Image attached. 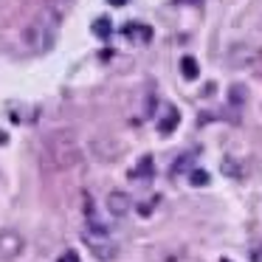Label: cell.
<instances>
[{"label": "cell", "mask_w": 262, "mask_h": 262, "mask_svg": "<svg viewBox=\"0 0 262 262\" xmlns=\"http://www.w3.org/2000/svg\"><path fill=\"white\" fill-rule=\"evenodd\" d=\"M107 3H110V6H124L127 0H107Z\"/></svg>", "instance_id": "cell-13"}, {"label": "cell", "mask_w": 262, "mask_h": 262, "mask_svg": "<svg viewBox=\"0 0 262 262\" xmlns=\"http://www.w3.org/2000/svg\"><path fill=\"white\" fill-rule=\"evenodd\" d=\"M59 262H79V259H76V254H71V251H68V254H62V259H59Z\"/></svg>", "instance_id": "cell-12"}, {"label": "cell", "mask_w": 262, "mask_h": 262, "mask_svg": "<svg viewBox=\"0 0 262 262\" xmlns=\"http://www.w3.org/2000/svg\"><path fill=\"white\" fill-rule=\"evenodd\" d=\"M110 31H113V29H110V20H107V17H99L96 23H93V34L102 37V40H107Z\"/></svg>", "instance_id": "cell-10"}, {"label": "cell", "mask_w": 262, "mask_h": 262, "mask_svg": "<svg viewBox=\"0 0 262 262\" xmlns=\"http://www.w3.org/2000/svg\"><path fill=\"white\" fill-rule=\"evenodd\" d=\"M130 209H133V198H130L127 192L113 189V192L107 194V211H110L113 217H124Z\"/></svg>", "instance_id": "cell-6"}, {"label": "cell", "mask_w": 262, "mask_h": 262, "mask_svg": "<svg viewBox=\"0 0 262 262\" xmlns=\"http://www.w3.org/2000/svg\"><path fill=\"white\" fill-rule=\"evenodd\" d=\"M189 183H192V186H206V183H209V172L194 166V169L189 172Z\"/></svg>", "instance_id": "cell-11"}, {"label": "cell", "mask_w": 262, "mask_h": 262, "mask_svg": "<svg viewBox=\"0 0 262 262\" xmlns=\"http://www.w3.org/2000/svg\"><path fill=\"white\" fill-rule=\"evenodd\" d=\"M57 26H59V20L54 17L51 9L40 12L23 29V46L29 48L31 54H48L54 46H57Z\"/></svg>", "instance_id": "cell-2"}, {"label": "cell", "mask_w": 262, "mask_h": 262, "mask_svg": "<svg viewBox=\"0 0 262 262\" xmlns=\"http://www.w3.org/2000/svg\"><path fill=\"white\" fill-rule=\"evenodd\" d=\"M130 175L133 178H149V175H152V158H149V155H147V158H141V161H138V166L130 172Z\"/></svg>", "instance_id": "cell-9"}, {"label": "cell", "mask_w": 262, "mask_h": 262, "mask_svg": "<svg viewBox=\"0 0 262 262\" xmlns=\"http://www.w3.org/2000/svg\"><path fill=\"white\" fill-rule=\"evenodd\" d=\"M82 239H85V245L91 248V254L96 256V259L102 262H113L116 256H119V245L110 239V234H96V231H82Z\"/></svg>", "instance_id": "cell-4"}, {"label": "cell", "mask_w": 262, "mask_h": 262, "mask_svg": "<svg viewBox=\"0 0 262 262\" xmlns=\"http://www.w3.org/2000/svg\"><path fill=\"white\" fill-rule=\"evenodd\" d=\"M181 71H183V76H186V79H198V74H200L194 57H181Z\"/></svg>", "instance_id": "cell-8"}, {"label": "cell", "mask_w": 262, "mask_h": 262, "mask_svg": "<svg viewBox=\"0 0 262 262\" xmlns=\"http://www.w3.org/2000/svg\"><path fill=\"white\" fill-rule=\"evenodd\" d=\"M181 124V113H178V107H166V113H164V119L158 121V133L161 136H169V133H175V127Z\"/></svg>", "instance_id": "cell-7"}, {"label": "cell", "mask_w": 262, "mask_h": 262, "mask_svg": "<svg viewBox=\"0 0 262 262\" xmlns=\"http://www.w3.org/2000/svg\"><path fill=\"white\" fill-rule=\"evenodd\" d=\"M223 262H228V259H223Z\"/></svg>", "instance_id": "cell-14"}, {"label": "cell", "mask_w": 262, "mask_h": 262, "mask_svg": "<svg viewBox=\"0 0 262 262\" xmlns=\"http://www.w3.org/2000/svg\"><path fill=\"white\" fill-rule=\"evenodd\" d=\"M226 65L234 71H254L262 65V46L256 42H234L226 51Z\"/></svg>", "instance_id": "cell-3"}, {"label": "cell", "mask_w": 262, "mask_h": 262, "mask_svg": "<svg viewBox=\"0 0 262 262\" xmlns=\"http://www.w3.org/2000/svg\"><path fill=\"white\" fill-rule=\"evenodd\" d=\"M42 161H46L48 169H74L82 164V149H79V138L74 130L62 127V130H54L42 138Z\"/></svg>", "instance_id": "cell-1"}, {"label": "cell", "mask_w": 262, "mask_h": 262, "mask_svg": "<svg viewBox=\"0 0 262 262\" xmlns=\"http://www.w3.org/2000/svg\"><path fill=\"white\" fill-rule=\"evenodd\" d=\"M23 237H20V231H14V228H3L0 231V259H17L20 254H23Z\"/></svg>", "instance_id": "cell-5"}]
</instances>
